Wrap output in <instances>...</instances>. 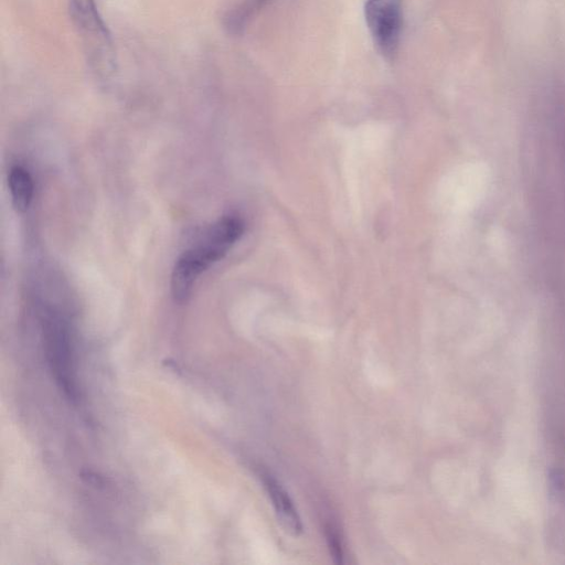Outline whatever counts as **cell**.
Wrapping results in <instances>:
<instances>
[{
  "mask_svg": "<svg viewBox=\"0 0 565 565\" xmlns=\"http://www.w3.org/2000/svg\"><path fill=\"white\" fill-rule=\"evenodd\" d=\"M364 13L379 52L387 60L394 58L403 24V0H366Z\"/></svg>",
  "mask_w": 565,
  "mask_h": 565,
  "instance_id": "cell-3",
  "label": "cell"
},
{
  "mask_svg": "<svg viewBox=\"0 0 565 565\" xmlns=\"http://www.w3.org/2000/svg\"><path fill=\"white\" fill-rule=\"evenodd\" d=\"M267 0H249L241 8L233 11L226 18V26L232 32H238L245 24L246 20L256 8L262 7Z\"/></svg>",
  "mask_w": 565,
  "mask_h": 565,
  "instance_id": "cell-7",
  "label": "cell"
},
{
  "mask_svg": "<svg viewBox=\"0 0 565 565\" xmlns=\"http://www.w3.org/2000/svg\"><path fill=\"white\" fill-rule=\"evenodd\" d=\"M68 9L71 19L83 39L92 70L99 76L113 75L116 68L113 40L95 0H70Z\"/></svg>",
  "mask_w": 565,
  "mask_h": 565,
  "instance_id": "cell-1",
  "label": "cell"
},
{
  "mask_svg": "<svg viewBox=\"0 0 565 565\" xmlns=\"http://www.w3.org/2000/svg\"><path fill=\"white\" fill-rule=\"evenodd\" d=\"M263 481L281 525L289 533L299 535L302 532L301 520L288 493L279 482L268 473L263 475Z\"/></svg>",
  "mask_w": 565,
  "mask_h": 565,
  "instance_id": "cell-5",
  "label": "cell"
},
{
  "mask_svg": "<svg viewBox=\"0 0 565 565\" xmlns=\"http://www.w3.org/2000/svg\"><path fill=\"white\" fill-rule=\"evenodd\" d=\"M8 184L14 209L18 212H25L32 202L34 193L30 172L21 166H13L9 171Z\"/></svg>",
  "mask_w": 565,
  "mask_h": 565,
  "instance_id": "cell-6",
  "label": "cell"
},
{
  "mask_svg": "<svg viewBox=\"0 0 565 565\" xmlns=\"http://www.w3.org/2000/svg\"><path fill=\"white\" fill-rule=\"evenodd\" d=\"M244 230V221L238 215H225L210 225L196 244L184 250L177 262L198 279L206 268L224 257Z\"/></svg>",
  "mask_w": 565,
  "mask_h": 565,
  "instance_id": "cell-2",
  "label": "cell"
},
{
  "mask_svg": "<svg viewBox=\"0 0 565 565\" xmlns=\"http://www.w3.org/2000/svg\"><path fill=\"white\" fill-rule=\"evenodd\" d=\"M327 540L331 555L335 563H342V547L340 544V539L332 527H328L327 530Z\"/></svg>",
  "mask_w": 565,
  "mask_h": 565,
  "instance_id": "cell-8",
  "label": "cell"
},
{
  "mask_svg": "<svg viewBox=\"0 0 565 565\" xmlns=\"http://www.w3.org/2000/svg\"><path fill=\"white\" fill-rule=\"evenodd\" d=\"M43 330L46 359L55 382L66 397L74 402L78 397V391L67 331L54 318L45 321Z\"/></svg>",
  "mask_w": 565,
  "mask_h": 565,
  "instance_id": "cell-4",
  "label": "cell"
}]
</instances>
